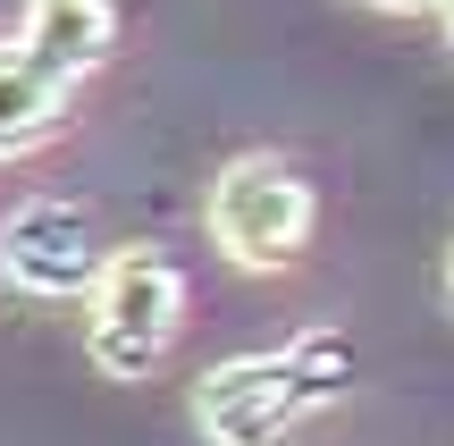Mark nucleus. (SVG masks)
<instances>
[{
  "instance_id": "nucleus-6",
  "label": "nucleus",
  "mask_w": 454,
  "mask_h": 446,
  "mask_svg": "<svg viewBox=\"0 0 454 446\" xmlns=\"http://www.w3.org/2000/svg\"><path fill=\"white\" fill-rule=\"evenodd\" d=\"M67 93H76V84H59V76H51V67L9 34V43H0V160H17V152L43 144V135L59 127Z\"/></svg>"
},
{
  "instance_id": "nucleus-4",
  "label": "nucleus",
  "mask_w": 454,
  "mask_h": 446,
  "mask_svg": "<svg viewBox=\"0 0 454 446\" xmlns=\"http://www.w3.org/2000/svg\"><path fill=\"white\" fill-rule=\"evenodd\" d=\"M110 253L93 236V211L84 202H59V194H34L0 219V278L26 286V295H93Z\"/></svg>"
},
{
  "instance_id": "nucleus-7",
  "label": "nucleus",
  "mask_w": 454,
  "mask_h": 446,
  "mask_svg": "<svg viewBox=\"0 0 454 446\" xmlns=\"http://www.w3.org/2000/svg\"><path fill=\"white\" fill-rule=\"evenodd\" d=\"M379 9H438V17H446L454 0H379Z\"/></svg>"
},
{
  "instance_id": "nucleus-8",
  "label": "nucleus",
  "mask_w": 454,
  "mask_h": 446,
  "mask_svg": "<svg viewBox=\"0 0 454 446\" xmlns=\"http://www.w3.org/2000/svg\"><path fill=\"white\" fill-rule=\"evenodd\" d=\"M446 303H454V253H446Z\"/></svg>"
},
{
  "instance_id": "nucleus-5",
  "label": "nucleus",
  "mask_w": 454,
  "mask_h": 446,
  "mask_svg": "<svg viewBox=\"0 0 454 446\" xmlns=\"http://www.w3.org/2000/svg\"><path fill=\"white\" fill-rule=\"evenodd\" d=\"M17 43H26L59 84H84L101 59H110V43H118V9L110 0H26Z\"/></svg>"
},
{
  "instance_id": "nucleus-2",
  "label": "nucleus",
  "mask_w": 454,
  "mask_h": 446,
  "mask_svg": "<svg viewBox=\"0 0 454 446\" xmlns=\"http://www.w3.org/2000/svg\"><path fill=\"white\" fill-rule=\"evenodd\" d=\"M185 320V278L160 245H118L101 286L84 295V346H93V371L110 379H152L177 346Z\"/></svg>"
},
{
  "instance_id": "nucleus-3",
  "label": "nucleus",
  "mask_w": 454,
  "mask_h": 446,
  "mask_svg": "<svg viewBox=\"0 0 454 446\" xmlns=\"http://www.w3.org/2000/svg\"><path fill=\"white\" fill-rule=\"evenodd\" d=\"M311 236V185L294 177L286 160H270V152H244V160L219 168L211 185V245L227 262L244 270H278L294 262Z\"/></svg>"
},
{
  "instance_id": "nucleus-9",
  "label": "nucleus",
  "mask_w": 454,
  "mask_h": 446,
  "mask_svg": "<svg viewBox=\"0 0 454 446\" xmlns=\"http://www.w3.org/2000/svg\"><path fill=\"white\" fill-rule=\"evenodd\" d=\"M446 43H454V9H446Z\"/></svg>"
},
{
  "instance_id": "nucleus-1",
  "label": "nucleus",
  "mask_w": 454,
  "mask_h": 446,
  "mask_svg": "<svg viewBox=\"0 0 454 446\" xmlns=\"http://www.w3.org/2000/svg\"><path fill=\"white\" fill-rule=\"evenodd\" d=\"M354 379V346L337 329H303L278 354H236L194 387V421L211 446H278L286 430H303L320 404L345 396Z\"/></svg>"
}]
</instances>
